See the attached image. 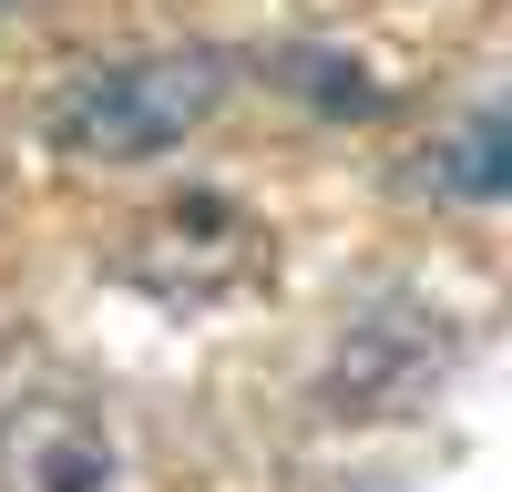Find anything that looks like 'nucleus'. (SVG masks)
Returning a JSON list of instances; mask_svg holds the SVG:
<instances>
[{"label": "nucleus", "instance_id": "nucleus-1", "mask_svg": "<svg viewBox=\"0 0 512 492\" xmlns=\"http://www.w3.org/2000/svg\"><path fill=\"white\" fill-rule=\"evenodd\" d=\"M226 52H134V62H93L52 93V144L72 164H144L164 144H185L205 113L226 103Z\"/></svg>", "mask_w": 512, "mask_h": 492}, {"label": "nucleus", "instance_id": "nucleus-2", "mask_svg": "<svg viewBox=\"0 0 512 492\" xmlns=\"http://www.w3.org/2000/svg\"><path fill=\"white\" fill-rule=\"evenodd\" d=\"M451 195H472V205H482V195H502V113H482L472 134L451 144Z\"/></svg>", "mask_w": 512, "mask_h": 492}]
</instances>
